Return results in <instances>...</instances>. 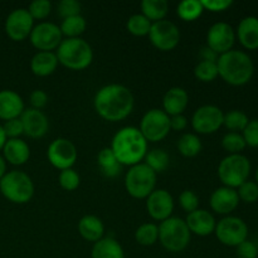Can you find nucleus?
I'll use <instances>...</instances> for the list:
<instances>
[{"label": "nucleus", "instance_id": "42", "mask_svg": "<svg viewBox=\"0 0 258 258\" xmlns=\"http://www.w3.org/2000/svg\"><path fill=\"white\" fill-rule=\"evenodd\" d=\"M82 5L77 0H60L57 4V13L62 19L80 15Z\"/></svg>", "mask_w": 258, "mask_h": 258}, {"label": "nucleus", "instance_id": "12", "mask_svg": "<svg viewBox=\"0 0 258 258\" xmlns=\"http://www.w3.org/2000/svg\"><path fill=\"white\" fill-rule=\"evenodd\" d=\"M224 112L216 105H203L194 111L191 127L197 135H211L223 126Z\"/></svg>", "mask_w": 258, "mask_h": 258}, {"label": "nucleus", "instance_id": "23", "mask_svg": "<svg viewBox=\"0 0 258 258\" xmlns=\"http://www.w3.org/2000/svg\"><path fill=\"white\" fill-rule=\"evenodd\" d=\"M2 151L5 161L14 166L24 165L30 158V148L23 139H8Z\"/></svg>", "mask_w": 258, "mask_h": 258}, {"label": "nucleus", "instance_id": "11", "mask_svg": "<svg viewBox=\"0 0 258 258\" xmlns=\"http://www.w3.org/2000/svg\"><path fill=\"white\" fill-rule=\"evenodd\" d=\"M64 39L59 25L52 22H40L34 25L29 40L38 52H55Z\"/></svg>", "mask_w": 258, "mask_h": 258}, {"label": "nucleus", "instance_id": "6", "mask_svg": "<svg viewBox=\"0 0 258 258\" xmlns=\"http://www.w3.org/2000/svg\"><path fill=\"white\" fill-rule=\"evenodd\" d=\"M191 233L185 221L179 217H170L159 223V242L168 252L179 253L189 246Z\"/></svg>", "mask_w": 258, "mask_h": 258}, {"label": "nucleus", "instance_id": "18", "mask_svg": "<svg viewBox=\"0 0 258 258\" xmlns=\"http://www.w3.org/2000/svg\"><path fill=\"white\" fill-rule=\"evenodd\" d=\"M24 135L30 139H42L49 130V120L42 110L25 108L20 116Z\"/></svg>", "mask_w": 258, "mask_h": 258}, {"label": "nucleus", "instance_id": "31", "mask_svg": "<svg viewBox=\"0 0 258 258\" xmlns=\"http://www.w3.org/2000/svg\"><path fill=\"white\" fill-rule=\"evenodd\" d=\"M87 28V22L82 14L62 19L59 29L63 38H81Z\"/></svg>", "mask_w": 258, "mask_h": 258}, {"label": "nucleus", "instance_id": "48", "mask_svg": "<svg viewBox=\"0 0 258 258\" xmlns=\"http://www.w3.org/2000/svg\"><path fill=\"white\" fill-rule=\"evenodd\" d=\"M48 100H49V97H48L45 91L34 90L29 96L30 107L35 108V110H43L48 105Z\"/></svg>", "mask_w": 258, "mask_h": 258}, {"label": "nucleus", "instance_id": "26", "mask_svg": "<svg viewBox=\"0 0 258 258\" xmlns=\"http://www.w3.org/2000/svg\"><path fill=\"white\" fill-rule=\"evenodd\" d=\"M58 64L55 52H37L30 59V71L37 77H48L57 71Z\"/></svg>", "mask_w": 258, "mask_h": 258}, {"label": "nucleus", "instance_id": "44", "mask_svg": "<svg viewBox=\"0 0 258 258\" xmlns=\"http://www.w3.org/2000/svg\"><path fill=\"white\" fill-rule=\"evenodd\" d=\"M247 146L258 148V120H249L248 125L242 131Z\"/></svg>", "mask_w": 258, "mask_h": 258}, {"label": "nucleus", "instance_id": "30", "mask_svg": "<svg viewBox=\"0 0 258 258\" xmlns=\"http://www.w3.org/2000/svg\"><path fill=\"white\" fill-rule=\"evenodd\" d=\"M176 149H178L179 154L183 155L184 158H196L197 155L201 154L203 144H202L201 138L197 134L185 133L178 139Z\"/></svg>", "mask_w": 258, "mask_h": 258}, {"label": "nucleus", "instance_id": "25", "mask_svg": "<svg viewBox=\"0 0 258 258\" xmlns=\"http://www.w3.org/2000/svg\"><path fill=\"white\" fill-rule=\"evenodd\" d=\"M77 229L85 241L96 243L105 237V224L102 219L93 214H86L78 221Z\"/></svg>", "mask_w": 258, "mask_h": 258}, {"label": "nucleus", "instance_id": "33", "mask_svg": "<svg viewBox=\"0 0 258 258\" xmlns=\"http://www.w3.org/2000/svg\"><path fill=\"white\" fill-rule=\"evenodd\" d=\"M203 12L201 0H183L176 7V14L184 22H194L202 17Z\"/></svg>", "mask_w": 258, "mask_h": 258}, {"label": "nucleus", "instance_id": "8", "mask_svg": "<svg viewBox=\"0 0 258 258\" xmlns=\"http://www.w3.org/2000/svg\"><path fill=\"white\" fill-rule=\"evenodd\" d=\"M251 174V163L242 154H229L222 159L218 165V178L223 186L237 189L248 180Z\"/></svg>", "mask_w": 258, "mask_h": 258}, {"label": "nucleus", "instance_id": "32", "mask_svg": "<svg viewBox=\"0 0 258 258\" xmlns=\"http://www.w3.org/2000/svg\"><path fill=\"white\" fill-rule=\"evenodd\" d=\"M143 163L146 164L155 174H160L169 168L170 158H169V154L163 149H153V150H148Z\"/></svg>", "mask_w": 258, "mask_h": 258}, {"label": "nucleus", "instance_id": "46", "mask_svg": "<svg viewBox=\"0 0 258 258\" xmlns=\"http://www.w3.org/2000/svg\"><path fill=\"white\" fill-rule=\"evenodd\" d=\"M236 253L238 258H257L258 247L252 241L246 239L239 246L236 247Z\"/></svg>", "mask_w": 258, "mask_h": 258}, {"label": "nucleus", "instance_id": "28", "mask_svg": "<svg viewBox=\"0 0 258 258\" xmlns=\"http://www.w3.org/2000/svg\"><path fill=\"white\" fill-rule=\"evenodd\" d=\"M140 8L141 14L151 23L164 20L169 13V3L166 0H143Z\"/></svg>", "mask_w": 258, "mask_h": 258}, {"label": "nucleus", "instance_id": "52", "mask_svg": "<svg viewBox=\"0 0 258 258\" xmlns=\"http://www.w3.org/2000/svg\"><path fill=\"white\" fill-rule=\"evenodd\" d=\"M7 136H5V133H4V128H3V125L0 123V151L3 150V146L5 145V143H7Z\"/></svg>", "mask_w": 258, "mask_h": 258}, {"label": "nucleus", "instance_id": "19", "mask_svg": "<svg viewBox=\"0 0 258 258\" xmlns=\"http://www.w3.org/2000/svg\"><path fill=\"white\" fill-rule=\"evenodd\" d=\"M209 206L212 211L221 216H231L232 212L237 209L239 206V198L236 189L228 188V186H219L212 193L209 198Z\"/></svg>", "mask_w": 258, "mask_h": 258}, {"label": "nucleus", "instance_id": "16", "mask_svg": "<svg viewBox=\"0 0 258 258\" xmlns=\"http://www.w3.org/2000/svg\"><path fill=\"white\" fill-rule=\"evenodd\" d=\"M236 42V30L226 22H217L211 25L207 33V47L218 55L233 49Z\"/></svg>", "mask_w": 258, "mask_h": 258}, {"label": "nucleus", "instance_id": "49", "mask_svg": "<svg viewBox=\"0 0 258 258\" xmlns=\"http://www.w3.org/2000/svg\"><path fill=\"white\" fill-rule=\"evenodd\" d=\"M188 127V118L184 115H176L170 117L171 131H184Z\"/></svg>", "mask_w": 258, "mask_h": 258}, {"label": "nucleus", "instance_id": "27", "mask_svg": "<svg viewBox=\"0 0 258 258\" xmlns=\"http://www.w3.org/2000/svg\"><path fill=\"white\" fill-rule=\"evenodd\" d=\"M91 258H125V251L113 237H103L93 243Z\"/></svg>", "mask_w": 258, "mask_h": 258}, {"label": "nucleus", "instance_id": "36", "mask_svg": "<svg viewBox=\"0 0 258 258\" xmlns=\"http://www.w3.org/2000/svg\"><path fill=\"white\" fill-rule=\"evenodd\" d=\"M249 118L243 111L232 110L224 113L223 117V126L229 130V133H239L246 128L248 125Z\"/></svg>", "mask_w": 258, "mask_h": 258}, {"label": "nucleus", "instance_id": "34", "mask_svg": "<svg viewBox=\"0 0 258 258\" xmlns=\"http://www.w3.org/2000/svg\"><path fill=\"white\" fill-rule=\"evenodd\" d=\"M135 241L144 247L154 246L159 242V224L149 222L139 226L135 231Z\"/></svg>", "mask_w": 258, "mask_h": 258}, {"label": "nucleus", "instance_id": "40", "mask_svg": "<svg viewBox=\"0 0 258 258\" xmlns=\"http://www.w3.org/2000/svg\"><path fill=\"white\" fill-rule=\"evenodd\" d=\"M236 190L237 194H238L239 202H244L247 204H252L258 202V185L256 181H244Z\"/></svg>", "mask_w": 258, "mask_h": 258}, {"label": "nucleus", "instance_id": "47", "mask_svg": "<svg viewBox=\"0 0 258 258\" xmlns=\"http://www.w3.org/2000/svg\"><path fill=\"white\" fill-rule=\"evenodd\" d=\"M204 10H209L212 13H222L232 7V0H201Z\"/></svg>", "mask_w": 258, "mask_h": 258}, {"label": "nucleus", "instance_id": "45", "mask_svg": "<svg viewBox=\"0 0 258 258\" xmlns=\"http://www.w3.org/2000/svg\"><path fill=\"white\" fill-rule=\"evenodd\" d=\"M3 128H4L7 139H20V136L24 135L23 123L20 118H13V120L5 121Z\"/></svg>", "mask_w": 258, "mask_h": 258}, {"label": "nucleus", "instance_id": "3", "mask_svg": "<svg viewBox=\"0 0 258 258\" xmlns=\"http://www.w3.org/2000/svg\"><path fill=\"white\" fill-rule=\"evenodd\" d=\"M217 67H218V77L234 87L247 85L252 80L254 73L252 58L246 52L236 49L219 55Z\"/></svg>", "mask_w": 258, "mask_h": 258}, {"label": "nucleus", "instance_id": "1", "mask_svg": "<svg viewBox=\"0 0 258 258\" xmlns=\"http://www.w3.org/2000/svg\"><path fill=\"white\" fill-rule=\"evenodd\" d=\"M93 106L101 118L108 122H118L131 115L135 107V97L126 86L110 83L96 92Z\"/></svg>", "mask_w": 258, "mask_h": 258}, {"label": "nucleus", "instance_id": "20", "mask_svg": "<svg viewBox=\"0 0 258 258\" xmlns=\"http://www.w3.org/2000/svg\"><path fill=\"white\" fill-rule=\"evenodd\" d=\"M184 221L189 232L199 237H208L213 234L217 226V221L213 214L207 209L201 208L186 214Z\"/></svg>", "mask_w": 258, "mask_h": 258}, {"label": "nucleus", "instance_id": "7", "mask_svg": "<svg viewBox=\"0 0 258 258\" xmlns=\"http://www.w3.org/2000/svg\"><path fill=\"white\" fill-rule=\"evenodd\" d=\"M158 174L154 173L146 164L140 163L128 168L125 174V189L135 199H146L156 189Z\"/></svg>", "mask_w": 258, "mask_h": 258}, {"label": "nucleus", "instance_id": "38", "mask_svg": "<svg viewBox=\"0 0 258 258\" xmlns=\"http://www.w3.org/2000/svg\"><path fill=\"white\" fill-rule=\"evenodd\" d=\"M246 141L239 133H227L222 139V148L229 154H241L246 149Z\"/></svg>", "mask_w": 258, "mask_h": 258}, {"label": "nucleus", "instance_id": "13", "mask_svg": "<svg viewBox=\"0 0 258 258\" xmlns=\"http://www.w3.org/2000/svg\"><path fill=\"white\" fill-rule=\"evenodd\" d=\"M148 37L156 49L161 52H170L175 49L180 42V30L175 23L164 19L151 24Z\"/></svg>", "mask_w": 258, "mask_h": 258}, {"label": "nucleus", "instance_id": "43", "mask_svg": "<svg viewBox=\"0 0 258 258\" xmlns=\"http://www.w3.org/2000/svg\"><path fill=\"white\" fill-rule=\"evenodd\" d=\"M179 204L184 212L191 213V212L199 209V197L197 196L196 191L185 189L179 196Z\"/></svg>", "mask_w": 258, "mask_h": 258}, {"label": "nucleus", "instance_id": "17", "mask_svg": "<svg viewBox=\"0 0 258 258\" xmlns=\"http://www.w3.org/2000/svg\"><path fill=\"white\" fill-rule=\"evenodd\" d=\"M145 201L146 212L154 221L161 223L173 217L175 203L173 196L166 189H155Z\"/></svg>", "mask_w": 258, "mask_h": 258}, {"label": "nucleus", "instance_id": "53", "mask_svg": "<svg viewBox=\"0 0 258 258\" xmlns=\"http://www.w3.org/2000/svg\"><path fill=\"white\" fill-rule=\"evenodd\" d=\"M256 183H257V185H258V168H257V170H256Z\"/></svg>", "mask_w": 258, "mask_h": 258}, {"label": "nucleus", "instance_id": "35", "mask_svg": "<svg viewBox=\"0 0 258 258\" xmlns=\"http://www.w3.org/2000/svg\"><path fill=\"white\" fill-rule=\"evenodd\" d=\"M151 24L153 23L148 18L144 17L141 13H138V14H133L131 17H128L127 22H126V29L135 37H145L150 33Z\"/></svg>", "mask_w": 258, "mask_h": 258}, {"label": "nucleus", "instance_id": "50", "mask_svg": "<svg viewBox=\"0 0 258 258\" xmlns=\"http://www.w3.org/2000/svg\"><path fill=\"white\" fill-rule=\"evenodd\" d=\"M199 55H201L202 60H209V62H217L218 60L219 55L217 54L214 50H212L209 47H203L199 52Z\"/></svg>", "mask_w": 258, "mask_h": 258}, {"label": "nucleus", "instance_id": "2", "mask_svg": "<svg viewBox=\"0 0 258 258\" xmlns=\"http://www.w3.org/2000/svg\"><path fill=\"white\" fill-rule=\"evenodd\" d=\"M149 143L145 140L139 127L125 126L113 135L110 149L122 166L138 165L143 163L148 153Z\"/></svg>", "mask_w": 258, "mask_h": 258}, {"label": "nucleus", "instance_id": "22", "mask_svg": "<svg viewBox=\"0 0 258 258\" xmlns=\"http://www.w3.org/2000/svg\"><path fill=\"white\" fill-rule=\"evenodd\" d=\"M189 105V95L183 87H171L165 92L163 97V108L161 110L168 116L184 115Z\"/></svg>", "mask_w": 258, "mask_h": 258}, {"label": "nucleus", "instance_id": "24", "mask_svg": "<svg viewBox=\"0 0 258 258\" xmlns=\"http://www.w3.org/2000/svg\"><path fill=\"white\" fill-rule=\"evenodd\" d=\"M236 38L246 49H258V18L252 15L243 18L237 27Z\"/></svg>", "mask_w": 258, "mask_h": 258}, {"label": "nucleus", "instance_id": "37", "mask_svg": "<svg viewBox=\"0 0 258 258\" xmlns=\"http://www.w3.org/2000/svg\"><path fill=\"white\" fill-rule=\"evenodd\" d=\"M194 76L198 81L204 83L213 82L218 77V67L217 62H209V60H201L194 67Z\"/></svg>", "mask_w": 258, "mask_h": 258}, {"label": "nucleus", "instance_id": "14", "mask_svg": "<svg viewBox=\"0 0 258 258\" xmlns=\"http://www.w3.org/2000/svg\"><path fill=\"white\" fill-rule=\"evenodd\" d=\"M47 158L50 165L58 170L73 168L78 159V151L75 144L66 138L54 139L48 145Z\"/></svg>", "mask_w": 258, "mask_h": 258}, {"label": "nucleus", "instance_id": "41", "mask_svg": "<svg viewBox=\"0 0 258 258\" xmlns=\"http://www.w3.org/2000/svg\"><path fill=\"white\" fill-rule=\"evenodd\" d=\"M28 12L34 20H44L52 13V3L49 0H34L28 7Z\"/></svg>", "mask_w": 258, "mask_h": 258}, {"label": "nucleus", "instance_id": "15", "mask_svg": "<svg viewBox=\"0 0 258 258\" xmlns=\"http://www.w3.org/2000/svg\"><path fill=\"white\" fill-rule=\"evenodd\" d=\"M34 28V19L30 17L29 12L25 8H18L5 19V33L14 42H23L29 38Z\"/></svg>", "mask_w": 258, "mask_h": 258}, {"label": "nucleus", "instance_id": "9", "mask_svg": "<svg viewBox=\"0 0 258 258\" xmlns=\"http://www.w3.org/2000/svg\"><path fill=\"white\" fill-rule=\"evenodd\" d=\"M139 130L148 143H159L171 131L170 116L161 108H151L141 117Z\"/></svg>", "mask_w": 258, "mask_h": 258}, {"label": "nucleus", "instance_id": "21", "mask_svg": "<svg viewBox=\"0 0 258 258\" xmlns=\"http://www.w3.org/2000/svg\"><path fill=\"white\" fill-rule=\"evenodd\" d=\"M24 110V101L19 93L13 90L0 91V120L9 121L19 118Z\"/></svg>", "mask_w": 258, "mask_h": 258}, {"label": "nucleus", "instance_id": "29", "mask_svg": "<svg viewBox=\"0 0 258 258\" xmlns=\"http://www.w3.org/2000/svg\"><path fill=\"white\" fill-rule=\"evenodd\" d=\"M97 164L101 171L107 178H115L121 173L123 166L118 163L115 154L110 148H103L97 155Z\"/></svg>", "mask_w": 258, "mask_h": 258}, {"label": "nucleus", "instance_id": "4", "mask_svg": "<svg viewBox=\"0 0 258 258\" xmlns=\"http://www.w3.org/2000/svg\"><path fill=\"white\" fill-rule=\"evenodd\" d=\"M58 63L71 71H82L93 62V49L83 38H64L55 50Z\"/></svg>", "mask_w": 258, "mask_h": 258}, {"label": "nucleus", "instance_id": "5", "mask_svg": "<svg viewBox=\"0 0 258 258\" xmlns=\"http://www.w3.org/2000/svg\"><path fill=\"white\" fill-rule=\"evenodd\" d=\"M34 183L25 171L10 170L0 179V193L14 204H27L34 196Z\"/></svg>", "mask_w": 258, "mask_h": 258}, {"label": "nucleus", "instance_id": "10", "mask_svg": "<svg viewBox=\"0 0 258 258\" xmlns=\"http://www.w3.org/2000/svg\"><path fill=\"white\" fill-rule=\"evenodd\" d=\"M217 239L227 247H237L248 237V227L239 217L227 216L217 222L214 229Z\"/></svg>", "mask_w": 258, "mask_h": 258}, {"label": "nucleus", "instance_id": "39", "mask_svg": "<svg viewBox=\"0 0 258 258\" xmlns=\"http://www.w3.org/2000/svg\"><path fill=\"white\" fill-rule=\"evenodd\" d=\"M58 184L63 190L73 191L80 186L81 176L78 171H76L73 168L60 170L59 175H58Z\"/></svg>", "mask_w": 258, "mask_h": 258}, {"label": "nucleus", "instance_id": "51", "mask_svg": "<svg viewBox=\"0 0 258 258\" xmlns=\"http://www.w3.org/2000/svg\"><path fill=\"white\" fill-rule=\"evenodd\" d=\"M7 161H5V159L3 158V155H0V179L3 178V176L5 175V174L8 173L7 171Z\"/></svg>", "mask_w": 258, "mask_h": 258}]
</instances>
